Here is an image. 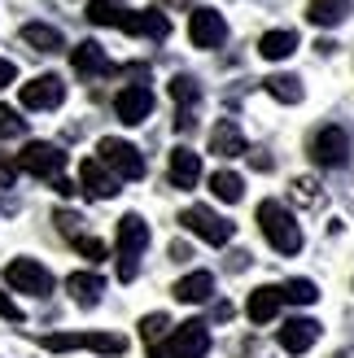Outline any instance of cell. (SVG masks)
<instances>
[{
	"mask_svg": "<svg viewBox=\"0 0 354 358\" xmlns=\"http://www.w3.org/2000/svg\"><path fill=\"white\" fill-rule=\"evenodd\" d=\"M114 249H118V280H136L140 254L149 249V223L140 214H122L114 227Z\"/></svg>",
	"mask_w": 354,
	"mask_h": 358,
	"instance_id": "obj_1",
	"label": "cell"
},
{
	"mask_svg": "<svg viewBox=\"0 0 354 358\" xmlns=\"http://www.w3.org/2000/svg\"><path fill=\"white\" fill-rule=\"evenodd\" d=\"M258 227H262V236H267V245L276 249V254L293 258L297 249H302V227L293 223V214L280 201H262L258 206Z\"/></svg>",
	"mask_w": 354,
	"mask_h": 358,
	"instance_id": "obj_2",
	"label": "cell"
},
{
	"mask_svg": "<svg viewBox=\"0 0 354 358\" xmlns=\"http://www.w3.org/2000/svg\"><path fill=\"white\" fill-rule=\"evenodd\" d=\"M44 345L52 354H66V350H92V354H127V336L122 332H57V336H44Z\"/></svg>",
	"mask_w": 354,
	"mask_h": 358,
	"instance_id": "obj_3",
	"label": "cell"
},
{
	"mask_svg": "<svg viewBox=\"0 0 354 358\" xmlns=\"http://www.w3.org/2000/svg\"><path fill=\"white\" fill-rule=\"evenodd\" d=\"M97 153H101V166L110 171L118 184L122 179H145V157H140V149L136 145H127V140H118V136H105L101 145H97Z\"/></svg>",
	"mask_w": 354,
	"mask_h": 358,
	"instance_id": "obj_4",
	"label": "cell"
},
{
	"mask_svg": "<svg viewBox=\"0 0 354 358\" xmlns=\"http://www.w3.org/2000/svg\"><path fill=\"white\" fill-rule=\"evenodd\" d=\"M206 350H210V332H206V324H201V319H188V324L175 328L149 358H206Z\"/></svg>",
	"mask_w": 354,
	"mask_h": 358,
	"instance_id": "obj_5",
	"label": "cell"
},
{
	"mask_svg": "<svg viewBox=\"0 0 354 358\" xmlns=\"http://www.w3.org/2000/svg\"><path fill=\"white\" fill-rule=\"evenodd\" d=\"M5 280H9L13 293H31V297H48V293H52L48 266L35 262V258H13V262L5 266Z\"/></svg>",
	"mask_w": 354,
	"mask_h": 358,
	"instance_id": "obj_6",
	"label": "cell"
},
{
	"mask_svg": "<svg viewBox=\"0 0 354 358\" xmlns=\"http://www.w3.org/2000/svg\"><path fill=\"white\" fill-rule=\"evenodd\" d=\"M62 166H66V153L57 145H44V140H31L17 153V171H27L35 179H62Z\"/></svg>",
	"mask_w": 354,
	"mask_h": 358,
	"instance_id": "obj_7",
	"label": "cell"
},
{
	"mask_svg": "<svg viewBox=\"0 0 354 358\" xmlns=\"http://www.w3.org/2000/svg\"><path fill=\"white\" fill-rule=\"evenodd\" d=\"M180 223L192 231V236H201L206 245H227L232 241V223H227L223 214H215L210 206H188L180 214Z\"/></svg>",
	"mask_w": 354,
	"mask_h": 358,
	"instance_id": "obj_8",
	"label": "cell"
},
{
	"mask_svg": "<svg viewBox=\"0 0 354 358\" xmlns=\"http://www.w3.org/2000/svg\"><path fill=\"white\" fill-rule=\"evenodd\" d=\"M311 157L320 166H328V171L332 166H346L350 162V136L341 127H320V131L311 136Z\"/></svg>",
	"mask_w": 354,
	"mask_h": 358,
	"instance_id": "obj_9",
	"label": "cell"
},
{
	"mask_svg": "<svg viewBox=\"0 0 354 358\" xmlns=\"http://www.w3.org/2000/svg\"><path fill=\"white\" fill-rule=\"evenodd\" d=\"M22 110H57L66 101V83L57 75H35L31 83H22Z\"/></svg>",
	"mask_w": 354,
	"mask_h": 358,
	"instance_id": "obj_10",
	"label": "cell"
},
{
	"mask_svg": "<svg viewBox=\"0 0 354 358\" xmlns=\"http://www.w3.org/2000/svg\"><path fill=\"white\" fill-rule=\"evenodd\" d=\"M153 110V92L145 83H127V87H118V96H114V114L118 122H127V127H136V122H145Z\"/></svg>",
	"mask_w": 354,
	"mask_h": 358,
	"instance_id": "obj_11",
	"label": "cell"
},
{
	"mask_svg": "<svg viewBox=\"0 0 354 358\" xmlns=\"http://www.w3.org/2000/svg\"><path fill=\"white\" fill-rule=\"evenodd\" d=\"M188 40L197 44V48H219L227 40V22H223V13L219 9H197L188 17Z\"/></svg>",
	"mask_w": 354,
	"mask_h": 358,
	"instance_id": "obj_12",
	"label": "cell"
},
{
	"mask_svg": "<svg viewBox=\"0 0 354 358\" xmlns=\"http://www.w3.org/2000/svg\"><path fill=\"white\" fill-rule=\"evenodd\" d=\"M118 31H127V35H145V40H167V35H171V22H167V13H162V9H140V13L122 9Z\"/></svg>",
	"mask_w": 354,
	"mask_h": 358,
	"instance_id": "obj_13",
	"label": "cell"
},
{
	"mask_svg": "<svg viewBox=\"0 0 354 358\" xmlns=\"http://www.w3.org/2000/svg\"><path fill=\"white\" fill-rule=\"evenodd\" d=\"M79 192L97 196V201H110V196L118 192V179L101 166V157H87V162L79 166Z\"/></svg>",
	"mask_w": 354,
	"mask_h": 358,
	"instance_id": "obj_14",
	"label": "cell"
},
{
	"mask_svg": "<svg viewBox=\"0 0 354 358\" xmlns=\"http://www.w3.org/2000/svg\"><path fill=\"white\" fill-rule=\"evenodd\" d=\"M280 306H285V293H280L276 284H258V289L250 293V301H245V315H250L254 324H271V319L280 315Z\"/></svg>",
	"mask_w": 354,
	"mask_h": 358,
	"instance_id": "obj_15",
	"label": "cell"
},
{
	"mask_svg": "<svg viewBox=\"0 0 354 358\" xmlns=\"http://www.w3.org/2000/svg\"><path fill=\"white\" fill-rule=\"evenodd\" d=\"M70 66L79 70L83 79H97V75H110V57H105V48L97 44V40H83L79 48H70Z\"/></svg>",
	"mask_w": 354,
	"mask_h": 358,
	"instance_id": "obj_16",
	"label": "cell"
},
{
	"mask_svg": "<svg viewBox=\"0 0 354 358\" xmlns=\"http://www.w3.org/2000/svg\"><path fill=\"white\" fill-rule=\"evenodd\" d=\"M315 341H320V324H315V319H289V324L280 328V350L285 354H306Z\"/></svg>",
	"mask_w": 354,
	"mask_h": 358,
	"instance_id": "obj_17",
	"label": "cell"
},
{
	"mask_svg": "<svg viewBox=\"0 0 354 358\" xmlns=\"http://www.w3.org/2000/svg\"><path fill=\"white\" fill-rule=\"evenodd\" d=\"M201 179V153H192V149H171V184L175 188H192Z\"/></svg>",
	"mask_w": 354,
	"mask_h": 358,
	"instance_id": "obj_18",
	"label": "cell"
},
{
	"mask_svg": "<svg viewBox=\"0 0 354 358\" xmlns=\"http://www.w3.org/2000/svg\"><path fill=\"white\" fill-rule=\"evenodd\" d=\"M175 301H184V306H197V301H210V293H215V275L210 271H188L180 284H175Z\"/></svg>",
	"mask_w": 354,
	"mask_h": 358,
	"instance_id": "obj_19",
	"label": "cell"
},
{
	"mask_svg": "<svg viewBox=\"0 0 354 358\" xmlns=\"http://www.w3.org/2000/svg\"><path fill=\"white\" fill-rule=\"evenodd\" d=\"M66 293L79 301V306H97L101 301V293H105V280L97 275V271H75L66 280Z\"/></svg>",
	"mask_w": 354,
	"mask_h": 358,
	"instance_id": "obj_20",
	"label": "cell"
},
{
	"mask_svg": "<svg viewBox=\"0 0 354 358\" xmlns=\"http://www.w3.org/2000/svg\"><path fill=\"white\" fill-rule=\"evenodd\" d=\"M210 153H215V157H241V153H245V136H241L236 122L223 118L219 127L210 131Z\"/></svg>",
	"mask_w": 354,
	"mask_h": 358,
	"instance_id": "obj_21",
	"label": "cell"
},
{
	"mask_svg": "<svg viewBox=\"0 0 354 358\" xmlns=\"http://www.w3.org/2000/svg\"><path fill=\"white\" fill-rule=\"evenodd\" d=\"M350 9H354V0H311L306 17H311L315 27H341L346 17H350Z\"/></svg>",
	"mask_w": 354,
	"mask_h": 358,
	"instance_id": "obj_22",
	"label": "cell"
},
{
	"mask_svg": "<svg viewBox=\"0 0 354 358\" xmlns=\"http://www.w3.org/2000/svg\"><path fill=\"white\" fill-rule=\"evenodd\" d=\"M22 44H31L35 52H62V48H66L62 31L48 27V22H27V27H22Z\"/></svg>",
	"mask_w": 354,
	"mask_h": 358,
	"instance_id": "obj_23",
	"label": "cell"
},
{
	"mask_svg": "<svg viewBox=\"0 0 354 358\" xmlns=\"http://www.w3.org/2000/svg\"><path fill=\"white\" fill-rule=\"evenodd\" d=\"M293 48H297V31H267L258 40V52L267 62H285V57H293Z\"/></svg>",
	"mask_w": 354,
	"mask_h": 358,
	"instance_id": "obj_24",
	"label": "cell"
},
{
	"mask_svg": "<svg viewBox=\"0 0 354 358\" xmlns=\"http://www.w3.org/2000/svg\"><path fill=\"white\" fill-rule=\"evenodd\" d=\"M210 192H215L219 201L236 206L241 196H245V179H241L236 171H215V175H210Z\"/></svg>",
	"mask_w": 354,
	"mask_h": 358,
	"instance_id": "obj_25",
	"label": "cell"
},
{
	"mask_svg": "<svg viewBox=\"0 0 354 358\" xmlns=\"http://www.w3.org/2000/svg\"><path fill=\"white\" fill-rule=\"evenodd\" d=\"M262 87H267V96L285 101V105L302 101V83H297V75H267V79H262Z\"/></svg>",
	"mask_w": 354,
	"mask_h": 358,
	"instance_id": "obj_26",
	"label": "cell"
},
{
	"mask_svg": "<svg viewBox=\"0 0 354 358\" xmlns=\"http://www.w3.org/2000/svg\"><path fill=\"white\" fill-rule=\"evenodd\" d=\"M167 332H171V319L167 315H145V319H140V336H145V345H149V354L157 350V345H162L167 341Z\"/></svg>",
	"mask_w": 354,
	"mask_h": 358,
	"instance_id": "obj_27",
	"label": "cell"
},
{
	"mask_svg": "<svg viewBox=\"0 0 354 358\" xmlns=\"http://www.w3.org/2000/svg\"><path fill=\"white\" fill-rule=\"evenodd\" d=\"M280 293H285V301H293V306H315V301H320L315 280H289V284H280Z\"/></svg>",
	"mask_w": 354,
	"mask_h": 358,
	"instance_id": "obj_28",
	"label": "cell"
},
{
	"mask_svg": "<svg viewBox=\"0 0 354 358\" xmlns=\"http://www.w3.org/2000/svg\"><path fill=\"white\" fill-rule=\"evenodd\" d=\"M171 96L188 110V105H197V101H201V83L192 79V75H175V79H171Z\"/></svg>",
	"mask_w": 354,
	"mask_h": 358,
	"instance_id": "obj_29",
	"label": "cell"
},
{
	"mask_svg": "<svg viewBox=\"0 0 354 358\" xmlns=\"http://www.w3.org/2000/svg\"><path fill=\"white\" fill-rule=\"evenodd\" d=\"M87 17H92L97 27H118L122 9L114 5V0H92V5H87Z\"/></svg>",
	"mask_w": 354,
	"mask_h": 358,
	"instance_id": "obj_30",
	"label": "cell"
},
{
	"mask_svg": "<svg viewBox=\"0 0 354 358\" xmlns=\"http://www.w3.org/2000/svg\"><path fill=\"white\" fill-rule=\"evenodd\" d=\"M27 131V118L22 114H13V105H0V136H22Z\"/></svg>",
	"mask_w": 354,
	"mask_h": 358,
	"instance_id": "obj_31",
	"label": "cell"
},
{
	"mask_svg": "<svg viewBox=\"0 0 354 358\" xmlns=\"http://www.w3.org/2000/svg\"><path fill=\"white\" fill-rule=\"evenodd\" d=\"M293 196L306 201V206H320V184H315V179H293Z\"/></svg>",
	"mask_w": 354,
	"mask_h": 358,
	"instance_id": "obj_32",
	"label": "cell"
},
{
	"mask_svg": "<svg viewBox=\"0 0 354 358\" xmlns=\"http://www.w3.org/2000/svg\"><path fill=\"white\" fill-rule=\"evenodd\" d=\"M52 223H57V231H66V236H75L79 241V214H70V210H57V214H52Z\"/></svg>",
	"mask_w": 354,
	"mask_h": 358,
	"instance_id": "obj_33",
	"label": "cell"
},
{
	"mask_svg": "<svg viewBox=\"0 0 354 358\" xmlns=\"http://www.w3.org/2000/svg\"><path fill=\"white\" fill-rule=\"evenodd\" d=\"M75 249H79L87 262H101V258H105V245H101V241H92V236H79V241H75Z\"/></svg>",
	"mask_w": 354,
	"mask_h": 358,
	"instance_id": "obj_34",
	"label": "cell"
},
{
	"mask_svg": "<svg viewBox=\"0 0 354 358\" xmlns=\"http://www.w3.org/2000/svg\"><path fill=\"white\" fill-rule=\"evenodd\" d=\"M0 319H9V324H22V310H17V301L0 289Z\"/></svg>",
	"mask_w": 354,
	"mask_h": 358,
	"instance_id": "obj_35",
	"label": "cell"
},
{
	"mask_svg": "<svg viewBox=\"0 0 354 358\" xmlns=\"http://www.w3.org/2000/svg\"><path fill=\"white\" fill-rule=\"evenodd\" d=\"M13 179H17V162L9 153H0V188H13Z\"/></svg>",
	"mask_w": 354,
	"mask_h": 358,
	"instance_id": "obj_36",
	"label": "cell"
},
{
	"mask_svg": "<svg viewBox=\"0 0 354 358\" xmlns=\"http://www.w3.org/2000/svg\"><path fill=\"white\" fill-rule=\"evenodd\" d=\"M13 79H17V66L13 62H0V87H9Z\"/></svg>",
	"mask_w": 354,
	"mask_h": 358,
	"instance_id": "obj_37",
	"label": "cell"
},
{
	"mask_svg": "<svg viewBox=\"0 0 354 358\" xmlns=\"http://www.w3.org/2000/svg\"><path fill=\"white\" fill-rule=\"evenodd\" d=\"M250 162H254V171H271V157L267 153H250Z\"/></svg>",
	"mask_w": 354,
	"mask_h": 358,
	"instance_id": "obj_38",
	"label": "cell"
},
{
	"mask_svg": "<svg viewBox=\"0 0 354 358\" xmlns=\"http://www.w3.org/2000/svg\"><path fill=\"white\" fill-rule=\"evenodd\" d=\"M52 188H57V192H62V196H75V192H79V188H75V184H70V179H52Z\"/></svg>",
	"mask_w": 354,
	"mask_h": 358,
	"instance_id": "obj_39",
	"label": "cell"
},
{
	"mask_svg": "<svg viewBox=\"0 0 354 358\" xmlns=\"http://www.w3.org/2000/svg\"><path fill=\"white\" fill-rule=\"evenodd\" d=\"M157 5H188V0H157Z\"/></svg>",
	"mask_w": 354,
	"mask_h": 358,
	"instance_id": "obj_40",
	"label": "cell"
}]
</instances>
